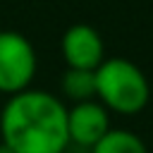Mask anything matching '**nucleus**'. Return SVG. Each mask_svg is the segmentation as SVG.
Instances as JSON below:
<instances>
[{"label":"nucleus","instance_id":"obj_4","mask_svg":"<svg viewBox=\"0 0 153 153\" xmlns=\"http://www.w3.org/2000/svg\"><path fill=\"white\" fill-rule=\"evenodd\" d=\"M62 57L69 69H86L96 72L105 60V45L100 33L88 24H74L62 33L60 41Z\"/></svg>","mask_w":153,"mask_h":153},{"label":"nucleus","instance_id":"obj_8","mask_svg":"<svg viewBox=\"0 0 153 153\" xmlns=\"http://www.w3.org/2000/svg\"><path fill=\"white\" fill-rule=\"evenodd\" d=\"M0 153H12V151H10V148H7V146H5L2 141H0Z\"/></svg>","mask_w":153,"mask_h":153},{"label":"nucleus","instance_id":"obj_6","mask_svg":"<svg viewBox=\"0 0 153 153\" xmlns=\"http://www.w3.org/2000/svg\"><path fill=\"white\" fill-rule=\"evenodd\" d=\"M60 88H62V96H67L74 103L96 100V72L67 67L60 79Z\"/></svg>","mask_w":153,"mask_h":153},{"label":"nucleus","instance_id":"obj_1","mask_svg":"<svg viewBox=\"0 0 153 153\" xmlns=\"http://www.w3.org/2000/svg\"><path fill=\"white\" fill-rule=\"evenodd\" d=\"M0 136L12 153H65L69 146L67 108L57 96L26 88L5 103Z\"/></svg>","mask_w":153,"mask_h":153},{"label":"nucleus","instance_id":"obj_7","mask_svg":"<svg viewBox=\"0 0 153 153\" xmlns=\"http://www.w3.org/2000/svg\"><path fill=\"white\" fill-rule=\"evenodd\" d=\"M91 153H148L143 139H139L129 129H110L93 148Z\"/></svg>","mask_w":153,"mask_h":153},{"label":"nucleus","instance_id":"obj_5","mask_svg":"<svg viewBox=\"0 0 153 153\" xmlns=\"http://www.w3.org/2000/svg\"><path fill=\"white\" fill-rule=\"evenodd\" d=\"M67 131H69V143L88 146L93 148L108 131H110V117L108 110L98 100H86V103H74L67 110Z\"/></svg>","mask_w":153,"mask_h":153},{"label":"nucleus","instance_id":"obj_2","mask_svg":"<svg viewBox=\"0 0 153 153\" xmlns=\"http://www.w3.org/2000/svg\"><path fill=\"white\" fill-rule=\"evenodd\" d=\"M96 98L105 110L136 115L148 105L151 86L134 62L124 57H105L96 69Z\"/></svg>","mask_w":153,"mask_h":153},{"label":"nucleus","instance_id":"obj_3","mask_svg":"<svg viewBox=\"0 0 153 153\" xmlns=\"http://www.w3.org/2000/svg\"><path fill=\"white\" fill-rule=\"evenodd\" d=\"M36 50L19 31L0 29V93L17 96L29 88L36 76Z\"/></svg>","mask_w":153,"mask_h":153}]
</instances>
